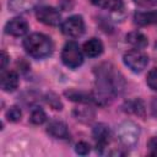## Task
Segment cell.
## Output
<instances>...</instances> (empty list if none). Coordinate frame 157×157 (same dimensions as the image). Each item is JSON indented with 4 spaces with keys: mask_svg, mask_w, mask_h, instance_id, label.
<instances>
[{
    "mask_svg": "<svg viewBox=\"0 0 157 157\" xmlns=\"http://www.w3.org/2000/svg\"><path fill=\"white\" fill-rule=\"evenodd\" d=\"M61 61L70 69H76L83 63L82 50L76 42H67L61 50Z\"/></svg>",
    "mask_w": 157,
    "mask_h": 157,
    "instance_id": "4",
    "label": "cell"
},
{
    "mask_svg": "<svg viewBox=\"0 0 157 157\" xmlns=\"http://www.w3.org/2000/svg\"><path fill=\"white\" fill-rule=\"evenodd\" d=\"M124 110L135 115H140L144 117L145 115V104L141 99L135 98V99H130L128 102H125L124 104Z\"/></svg>",
    "mask_w": 157,
    "mask_h": 157,
    "instance_id": "16",
    "label": "cell"
},
{
    "mask_svg": "<svg viewBox=\"0 0 157 157\" xmlns=\"http://www.w3.org/2000/svg\"><path fill=\"white\" fill-rule=\"evenodd\" d=\"M134 21L139 26L157 25V10L147 11V12H136L134 15Z\"/></svg>",
    "mask_w": 157,
    "mask_h": 157,
    "instance_id": "15",
    "label": "cell"
},
{
    "mask_svg": "<svg viewBox=\"0 0 157 157\" xmlns=\"http://www.w3.org/2000/svg\"><path fill=\"white\" fill-rule=\"evenodd\" d=\"M61 32L65 36L76 38L80 37L85 32V22L83 18L78 15H74L67 17L63 23H61Z\"/></svg>",
    "mask_w": 157,
    "mask_h": 157,
    "instance_id": "6",
    "label": "cell"
},
{
    "mask_svg": "<svg viewBox=\"0 0 157 157\" xmlns=\"http://www.w3.org/2000/svg\"><path fill=\"white\" fill-rule=\"evenodd\" d=\"M23 48L26 53L34 59H43L53 53L52 39L43 33H32L23 40Z\"/></svg>",
    "mask_w": 157,
    "mask_h": 157,
    "instance_id": "2",
    "label": "cell"
},
{
    "mask_svg": "<svg viewBox=\"0 0 157 157\" xmlns=\"http://www.w3.org/2000/svg\"><path fill=\"white\" fill-rule=\"evenodd\" d=\"M75 117L77 120H81V121H91L94 117V113L93 110H91L90 108H78L75 110Z\"/></svg>",
    "mask_w": 157,
    "mask_h": 157,
    "instance_id": "20",
    "label": "cell"
},
{
    "mask_svg": "<svg viewBox=\"0 0 157 157\" xmlns=\"http://www.w3.org/2000/svg\"><path fill=\"white\" fill-rule=\"evenodd\" d=\"M90 150H91V146H90L87 142H85V141H80V142H77L76 146H75V151H76V153L82 155V156L87 155V153L90 152Z\"/></svg>",
    "mask_w": 157,
    "mask_h": 157,
    "instance_id": "24",
    "label": "cell"
},
{
    "mask_svg": "<svg viewBox=\"0 0 157 157\" xmlns=\"http://www.w3.org/2000/svg\"><path fill=\"white\" fill-rule=\"evenodd\" d=\"M93 137L97 141V152L103 153V150L107 148L110 141V130L104 124H98L93 128Z\"/></svg>",
    "mask_w": 157,
    "mask_h": 157,
    "instance_id": "8",
    "label": "cell"
},
{
    "mask_svg": "<svg viewBox=\"0 0 157 157\" xmlns=\"http://www.w3.org/2000/svg\"><path fill=\"white\" fill-rule=\"evenodd\" d=\"M148 147L151 155H157V137H153L148 141Z\"/></svg>",
    "mask_w": 157,
    "mask_h": 157,
    "instance_id": "26",
    "label": "cell"
},
{
    "mask_svg": "<svg viewBox=\"0 0 157 157\" xmlns=\"http://www.w3.org/2000/svg\"><path fill=\"white\" fill-rule=\"evenodd\" d=\"M83 53L90 58H96L103 53V43L98 38H91L83 43Z\"/></svg>",
    "mask_w": 157,
    "mask_h": 157,
    "instance_id": "13",
    "label": "cell"
},
{
    "mask_svg": "<svg viewBox=\"0 0 157 157\" xmlns=\"http://www.w3.org/2000/svg\"><path fill=\"white\" fill-rule=\"evenodd\" d=\"M18 86V76L15 71H2L1 74V88L5 92H12Z\"/></svg>",
    "mask_w": 157,
    "mask_h": 157,
    "instance_id": "12",
    "label": "cell"
},
{
    "mask_svg": "<svg viewBox=\"0 0 157 157\" xmlns=\"http://www.w3.org/2000/svg\"><path fill=\"white\" fill-rule=\"evenodd\" d=\"M22 117V113L18 107H10V109L6 112V118L10 121H18Z\"/></svg>",
    "mask_w": 157,
    "mask_h": 157,
    "instance_id": "23",
    "label": "cell"
},
{
    "mask_svg": "<svg viewBox=\"0 0 157 157\" xmlns=\"http://www.w3.org/2000/svg\"><path fill=\"white\" fill-rule=\"evenodd\" d=\"M151 110H152V114L155 117H157V97L153 98V101L151 103Z\"/></svg>",
    "mask_w": 157,
    "mask_h": 157,
    "instance_id": "28",
    "label": "cell"
},
{
    "mask_svg": "<svg viewBox=\"0 0 157 157\" xmlns=\"http://www.w3.org/2000/svg\"><path fill=\"white\" fill-rule=\"evenodd\" d=\"M96 93L93 101L99 104L108 103V98L114 97L124 87V78L110 64H102L96 69Z\"/></svg>",
    "mask_w": 157,
    "mask_h": 157,
    "instance_id": "1",
    "label": "cell"
},
{
    "mask_svg": "<svg viewBox=\"0 0 157 157\" xmlns=\"http://www.w3.org/2000/svg\"><path fill=\"white\" fill-rule=\"evenodd\" d=\"M28 31V23L22 17H15L5 25V32L13 37H21Z\"/></svg>",
    "mask_w": 157,
    "mask_h": 157,
    "instance_id": "9",
    "label": "cell"
},
{
    "mask_svg": "<svg viewBox=\"0 0 157 157\" xmlns=\"http://www.w3.org/2000/svg\"><path fill=\"white\" fill-rule=\"evenodd\" d=\"M123 61L132 72H141L148 64V56L140 49H134L124 54Z\"/></svg>",
    "mask_w": 157,
    "mask_h": 157,
    "instance_id": "5",
    "label": "cell"
},
{
    "mask_svg": "<svg viewBox=\"0 0 157 157\" xmlns=\"http://www.w3.org/2000/svg\"><path fill=\"white\" fill-rule=\"evenodd\" d=\"M47 120V114L42 108H36L29 115V121L34 125H40Z\"/></svg>",
    "mask_w": 157,
    "mask_h": 157,
    "instance_id": "19",
    "label": "cell"
},
{
    "mask_svg": "<svg viewBox=\"0 0 157 157\" xmlns=\"http://www.w3.org/2000/svg\"><path fill=\"white\" fill-rule=\"evenodd\" d=\"M45 101H47V103H48L53 109L61 110V108H63V103L60 102V99L58 98L56 94H54V93H48V94L45 96Z\"/></svg>",
    "mask_w": 157,
    "mask_h": 157,
    "instance_id": "21",
    "label": "cell"
},
{
    "mask_svg": "<svg viewBox=\"0 0 157 157\" xmlns=\"http://www.w3.org/2000/svg\"><path fill=\"white\" fill-rule=\"evenodd\" d=\"M134 2L139 6H142V7H148V6L157 5V0H134Z\"/></svg>",
    "mask_w": 157,
    "mask_h": 157,
    "instance_id": "25",
    "label": "cell"
},
{
    "mask_svg": "<svg viewBox=\"0 0 157 157\" xmlns=\"http://www.w3.org/2000/svg\"><path fill=\"white\" fill-rule=\"evenodd\" d=\"M9 59H10V56L7 55V53L5 50H2L1 52V69H2V71L5 70V67H6L7 63H9Z\"/></svg>",
    "mask_w": 157,
    "mask_h": 157,
    "instance_id": "27",
    "label": "cell"
},
{
    "mask_svg": "<svg viewBox=\"0 0 157 157\" xmlns=\"http://www.w3.org/2000/svg\"><path fill=\"white\" fill-rule=\"evenodd\" d=\"M36 17L39 22L47 25V26H58L61 22V15L60 12L50 6H42L37 9Z\"/></svg>",
    "mask_w": 157,
    "mask_h": 157,
    "instance_id": "7",
    "label": "cell"
},
{
    "mask_svg": "<svg viewBox=\"0 0 157 157\" xmlns=\"http://www.w3.org/2000/svg\"><path fill=\"white\" fill-rule=\"evenodd\" d=\"M146 82L151 90L157 91V67H153L152 70H150V72L147 74Z\"/></svg>",
    "mask_w": 157,
    "mask_h": 157,
    "instance_id": "22",
    "label": "cell"
},
{
    "mask_svg": "<svg viewBox=\"0 0 157 157\" xmlns=\"http://www.w3.org/2000/svg\"><path fill=\"white\" fill-rule=\"evenodd\" d=\"M90 1L94 6L101 7V9H105L109 11H119L124 6L123 0H90Z\"/></svg>",
    "mask_w": 157,
    "mask_h": 157,
    "instance_id": "17",
    "label": "cell"
},
{
    "mask_svg": "<svg viewBox=\"0 0 157 157\" xmlns=\"http://www.w3.org/2000/svg\"><path fill=\"white\" fill-rule=\"evenodd\" d=\"M65 96L74 101V102H80V103H90V102H94L93 101V94L91 96L87 92H82V91H76V90H71V91H66Z\"/></svg>",
    "mask_w": 157,
    "mask_h": 157,
    "instance_id": "18",
    "label": "cell"
},
{
    "mask_svg": "<svg viewBox=\"0 0 157 157\" xmlns=\"http://www.w3.org/2000/svg\"><path fill=\"white\" fill-rule=\"evenodd\" d=\"M47 132L55 139H66L69 136V130L65 123L60 120H53L47 126Z\"/></svg>",
    "mask_w": 157,
    "mask_h": 157,
    "instance_id": "11",
    "label": "cell"
},
{
    "mask_svg": "<svg viewBox=\"0 0 157 157\" xmlns=\"http://www.w3.org/2000/svg\"><path fill=\"white\" fill-rule=\"evenodd\" d=\"M38 4L39 0H9V10L15 13H22L33 10Z\"/></svg>",
    "mask_w": 157,
    "mask_h": 157,
    "instance_id": "10",
    "label": "cell"
},
{
    "mask_svg": "<svg viewBox=\"0 0 157 157\" xmlns=\"http://www.w3.org/2000/svg\"><path fill=\"white\" fill-rule=\"evenodd\" d=\"M117 137L118 140L128 148V147H134L140 136V128L132 123V121H124L117 128Z\"/></svg>",
    "mask_w": 157,
    "mask_h": 157,
    "instance_id": "3",
    "label": "cell"
},
{
    "mask_svg": "<svg viewBox=\"0 0 157 157\" xmlns=\"http://www.w3.org/2000/svg\"><path fill=\"white\" fill-rule=\"evenodd\" d=\"M125 39H126V43H129L130 45H132L136 49H144L148 44L147 37L139 31H134V32L128 33Z\"/></svg>",
    "mask_w": 157,
    "mask_h": 157,
    "instance_id": "14",
    "label": "cell"
}]
</instances>
